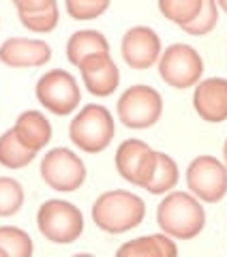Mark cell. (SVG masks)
<instances>
[{
	"label": "cell",
	"instance_id": "6da1fadb",
	"mask_svg": "<svg viewBox=\"0 0 227 257\" xmlns=\"http://www.w3.org/2000/svg\"><path fill=\"white\" fill-rule=\"evenodd\" d=\"M146 216V206L129 191H107L92 206V219L96 227L107 234H123L137 227Z\"/></svg>",
	"mask_w": 227,
	"mask_h": 257
},
{
	"label": "cell",
	"instance_id": "7a4b0ae2",
	"mask_svg": "<svg viewBox=\"0 0 227 257\" xmlns=\"http://www.w3.org/2000/svg\"><path fill=\"white\" fill-rule=\"evenodd\" d=\"M157 223L167 236L189 240V238H195L204 229L206 214H204V208L199 206V202L193 195L176 191V193H169L159 204Z\"/></svg>",
	"mask_w": 227,
	"mask_h": 257
},
{
	"label": "cell",
	"instance_id": "3957f363",
	"mask_svg": "<svg viewBox=\"0 0 227 257\" xmlns=\"http://www.w3.org/2000/svg\"><path fill=\"white\" fill-rule=\"evenodd\" d=\"M113 133H116L113 118L103 105H86L71 120L69 126L71 142L79 150L90 152V155H96V152L107 148L113 140Z\"/></svg>",
	"mask_w": 227,
	"mask_h": 257
},
{
	"label": "cell",
	"instance_id": "277c9868",
	"mask_svg": "<svg viewBox=\"0 0 227 257\" xmlns=\"http://www.w3.org/2000/svg\"><path fill=\"white\" fill-rule=\"evenodd\" d=\"M37 225L47 240L69 244L75 242L84 231V216L73 204L62 202V199H50L39 208Z\"/></svg>",
	"mask_w": 227,
	"mask_h": 257
},
{
	"label": "cell",
	"instance_id": "5b68a950",
	"mask_svg": "<svg viewBox=\"0 0 227 257\" xmlns=\"http://www.w3.org/2000/svg\"><path fill=\"white\" fill-rule=\"evenodd\" d=\"M163 114V99L150 86H131L118 101V118L125 126L148 128Z\"/></svg>",
	"mask_w": 227,
	"mask_h": 257
},
{
	"label": "cell",
	"instance_id": "8992f818",
	"mask_svg": "<svg viewBox=\"0 0 227 257\" xmlns=\"http://www.w3.org/2000/svg\"><path fill=\"white\" fill-rule=\"evenodd\" d=\"M37 99L39 103L50 109L56 116H67L75 111L82 94H79V86L69 71L56 69L45 73L37 84Z\"/></svg>",
	"mask_w": 227,
	"mask_h": 257
},
{
	"label": "cell",
	"instance_id": "52a82bcc",
	"mask_svg": "<svg viewBox=\"0 0 227 257\" xmlns=\"http://www.w3.org/2000/svg\"><path fill=\"white\" fill-rule=\"evenodd\" d=\"M159 73L163 82L174 88H189L199 82L204 73V60L191 45L176 43L167 47L159 60Z\"/></svg>",
	"mask_w": 227,
	"mask_h": 257
},
{
	"label": "cell",
	"instance_id": "ba28073f",
	"mask_svg": "<svg viewBox=\"0 0 227 257\" xmlns=\"http://www.w3.org/2000/svg\"><path fill=\"white\" fill-rule=\"evenodd\" d=\"M41 178L54 191H75L86 180L82 159L67 148H54L41 161Z\"/></svg>",
	"mask_w": 227,
	"mask_h": 257
},
{
	"label": "cell",
	"instance_id": "9c48e42d",
	"mask_svg": "<svg viewBox=\"0 0 227 257\" xmlns=\"http://www.w3.org/2000/svg\"><path fill=\"white\" fill-rule=\"evenodd\" d=\"M186 184L195 197L214 204L227 193V170L214 157H197L186 170Z\"/></svg>",
	"mask_w": 227,
	"mask_h": 257
},
{
	"label": "cell",
	"instance_id": "30bf717a",
	"mask_svg": "<svg viewBox=\"0 0 227 257\" xmlns=\"http://www.w3.org/2000/svg\"><path fill=\"white\" fill-rule=\"evenodd\" d=\"M116 167L125 180L146 189L157 167V152L140 140H127L116 152Z\"/></svg>",
	"mask_w": 227,
	"mask_h": 257
},
{
	"label": "cell",
	"instance_id": "8fae6325",
	"mask_svg": "<svg viewBox=\"0 0 227 257\" xmlns=\"http://www.w3.org/2000/svg\"><path fill=\"white\" fill-rule=\"evenodd\" d=\"M161 56V41L155 30L135 26L123 39V58L131 69H150Z\"/></svg>",
	"mask_w": 227,
	"mask_h": 257
},
{
	"label": "cell",
	"instance_id": "7c38bea8",
	"mask_svg": "<svg viewBox=\"0 0 227 257\" xmlns=\"http://www.w3.org/2000/svg\"><path fill=\"white\" fill-rule=\"evenodd\" d=\"M79 71H82L86 88L96 96H109L118 88L120 73L118 67L107 54H92L79 62Z\"/></svg>",
	"mask_w": 227,
	"mask_h": 257
},
{
	"label": "cell",
	"instance_id": "4fadbf2b",
	"mask_svg": "<svg viewBox=\"0 0 227 257\" xmlns=\"http://www.w3.org/2000/svg\"><path fill=\"white\" fill-rule=\"evenodd\" d=\"M52 58V50L45 41L39 39H7L0 45V60L7 67L13 69H26V67H41Z\"/></svg>",
	"mask_w": 227,
	"mask_h": 257
},
{
	"label": "cell",
	"instance_id": "5bb4252c",
	"mask_svg": "<svg viewBox=\"0 0 227 257\" xmlns=\"http://www.w3.org/2000/svg\"><path fill=\"white\" fill-rule=\"evenodd\" d=\"M193 105H195L199 118H204L206 122H223V120H227V79H204L195 88Z\"/></svg>",
	"mask_w": 227,
	"mask_h": 257
},
{
	"label": "cell",
	"instance_id": "9a60e30c",
	"mask_svg": "<svg viewBox=\"0 0 227 257\" xmlns=\"http://www.w3.org/2000/svg\"><path fill=\"white\" fill-rule=\"evenodd\" d=\"M13 133L26 148L39 152L52 140V124L41 111H24L13 126Z\"/></svg>",
	"mask_w": 227,
	"mask_h": 257
},
{
	"label": "cell",
	"instance_id": "2e32d148",
	"mask_svg": "<svg viewBox=\"0 0 227 257\" xmlns=\"http://www.w3.org/2000/svg\"><path fill=\"white\" fill-rule=\"evenodd\" d=\"M178 248L167 236H146L118 248V257H176Z\"/></svg>",
	"mask_w": 227,
	"mask_h": 257
},
{
	"label": "cell",
	"instance_id": "e0dca14e",
	"mask_svg": "<svg viewBox=\"0 0 227 257\" xmlns=\"http://www.w3.org/2000/svg\"><path fill=\"white\" fill-rule=\"evenodd\" d=\"M109 52V43L101 32L96 30H82V32H75L69 43H67V56L69 60L79 67L86 56H92V54H107Z\"/></svg>",
	"mask_w": 227,
	"mask_h": 257
},
{
	"label": "cell",
	"instance_id": "ac0fdd59",
	"mask_svg": "<svg viewBox=\"0 0 227 257\" xmlns=\"http://www.w3.org/2000/svg\"><path fill=\"white\" fill-rule=\"evenodd\" d=\"M35 155H37L35 150L26 148L18 140L13 128L3 133V138H0V165L9 167V170H22V167H26L35 159Z\"/></svg>",
	"mask_w": 227,
	"mask_h": 257
},
{
	"label": "cell",
	"instance_id": "d6986e66",
	"mask_svg": "<svg viewBox=\"0 0 227 257\" xmlns=\"http://www.w3.org/2000/svg\"><path fill=\"white\" fill-rule=\"evenodd\" d=\"M178 182V165L172 157L163 155V152H157V167H155V174H152L150 182L146 184V191L155 193H165L169 189H174Z\"/></svg>",
	"mask_w": 227,
	"mask_h": 257
},
{
	"label": "cell",
	"instance_id": "ffe728a7",
	"mask_svg": "<svg viewBox=\"0 0 227 257\" xmlns=\"http://www.w3.org/2000/svg\"><path fill=\"white\" fill-rule=\"evenodd\" d=\"M32 240L20 227H0V257H30Z\"/></svg>",
	"mask_w": 227,
	"mask_h": 257
},
{
	"label": "cell",
	"instance_id": "44dd1931",
	"mask_svg": "<svg viewBox=\"0 0 227 257\" xmlns=\"http://www.w3.org/2000/svg\"><path fill=\"white\" fill-rule=\"evenodd\" d=\"M204 0H159V9L169 22L184 26L201 11Z\"/></svg>",
	"mask_w": 227,
	"mask_h": 257
},
{
	"label": "cell",
	"instance_id": "7402d4cb",
	"mask_svg": "<svg viewBox=\"0 0 227 257\" xmlns=\"http://www.w3.org/2000/svg\"><path fill=\"white\" fill-rule=\"evenodd\" d=\"M24 204L22 184L13 178H0V216H11Z\"/></svg>",
	"mask_w": 227,
	"mask_h": 257
},
{
	"label": "cell",
	"instance_id": "603a6c76",
	"mask_svg": "<svg viewBox=\"0 0 227 257\" xmlns=\"http://www.w3.org/2000/svg\"><path fill=\"white\" fill-rule=\"evenodd\" d=\"M216 20H218L216 0H204V7H201V11L195 15V20H191L189 24H184L180 28L193 37H201V35H208V32L216 26Z\"/></svg>",
	"mask_w": 227,
	"mask_h": 257
},
{
	"label": "cell",
	"instance_id": "cb8c5ba5",
	"mask_svg": "<svg viewBox=\"0 0 227 257\" xmlns=\"http://www.w3.org/2000/svg\"><path fill=\"white\" fill-rule=\"evenodd\" d=\"M20 22L32 32H50L58 24V7L39 13H20Z\"/></svg>",
	"mask_w": 227,
	"mask_h": 257
},
{
	"label": "cell",
	"instance_id": "d4e9b609",
	"mask_svg": "<svg viewBox=\"0 0 227 257\" xmlns=\"http://www.w3.org/2000/svg\"><path fill=\"white\" fill-rule=\"evenodd\" d=\"M109 7V0H67V11L73 20H94Z\"/></svg>",
	"mask_w": 227,
	"mask_h": 257
},
{
	"label": "cell",
	"instance_id": "484cf974",
	"mask_svg": "<svg viewBox=\"0 0 227 257\" xmlns=\"http://www.w3.org/2000/svg\"><path fill=\"white\" fill-rule=\"evenodd\" d=\"M18 13H39L56 7V0H13Z\"/></svg>",
	"mask_w": 227,
	"mask_h": 257
},
{
	"label": "cell",
	"instance_id": "4316f807",
	"mask_svg": "<svg viewBox=\"0 0 227 257\" xmlns=\"http://www.w3.org/2000/svg\"><path fill=\"white\" fill-rule=\"evenodd\" d=\"M216 3H218V5H221V9H223V11L227 13V0H216Z\"/></svg>",
	"mask_w": 227,
	"mask_h": 257
},
{
	"label": "cell",
	"instance_id": "83f0119b",
	"mask_svg": "<svg viewBox=\"0 0 227 257\" xmlns=\"http://www.w3.org/2000/svg\"><path fill=\"white\" fill-rule=\"evenodd\" d=\"M223 157H225V165H227V142H225V146H223Z\"/></svg>",
	"mask_w": 227,
	"mask_h": 257
}]
</instances>
